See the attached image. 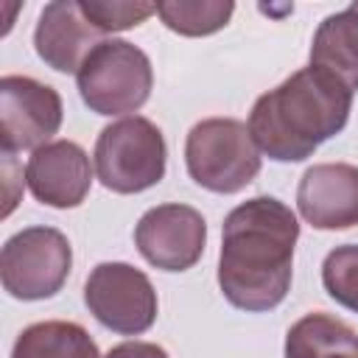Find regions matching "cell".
<instances>
[{
  "instance_id": "obj_1",
  "label": "cell",
  "mask_w": 358,
  "mask_h": 358,
  "mask_svg": "<svg viewBox=\"0 0 358 358\" xmlns=\"http://www.w3.org/2000/svg\"><path fill=\"white\" fill-rule=\"evenodd\" d=\"M299 221L274 196H255L224 218L218 285L224 299L246 313L277 308L294 274Z\"/></svg>"
},
{
  "instance_id": "obj_2",
  "label": "cell",
  "mask_w": 358,
  "mask_h": 358,
  "mask_svg": "<svg viewBox=\"0 0 358 358\" xmlns=\"http://www.w3.org/2000/svg\"><path fill=\"white\" fill-rule=\"evenodd\" d=\"M352 109V90L319 67H302L263 92L249 112V134L274 162H302L336 137Z\"/></svg>"
},
{
  "instance_id": "obj_3",
  "label": "cell",
  "mask_w": 358,
  "mask_h": 358,
  "mask_svg": "<svg viewBox=\"0 0 358 358\" xmlns=\"http://www.w3.org/2000/svg\"><path fill=\"white\" fill-rule=\"evenodd\" d=\"M95 176L112 193H143L162 182L168 145L157 123L143 115L120 117L95 140Z\"/></svg>"
},
{
  "instance_id": "obj_4",
  "label": "cell",
  "mask_w": 358,
  "mask_h": 358,
  "mask_svg": "<svg viewBox=\"0 0 358 358\" xmlns=\"http://www.w3.org/2000/svg\"><path fill=\"white\" fill-rule=\"evenodd\" d=\"M190 179L213 193H238L260 173V148L238 117H204L185 140Z\"/></svg>"
},
{
  "instance_id": "obj_5",
  "label": "cell",
  "mask_w": 358,
  "mask_h": 358,
  "mask_svg": "<svg viewBox=\"0 0 358 358\" xmlns=\"http://www.w3.org/2000/svg\"><path fill=\"white\" fill-rule=\"evenodd\" d=\"M81 101L95 115L137 112L154 87V70L145 50L126 39H101L76 73Z\"/></svg>"
},
{
  "instance_id": "obj_6",
  "label": "cell",
  "mask_w": 358,
  "mask_h": 358,
  "mask_svg": "<svg viewBox=\"0 0 358 358\" xmlns=\"http://www.w3.org/2000/svg\"><path fill=\"white\" fill-rule=\"evenodd\" d=\"M73 249L56 227H25L0 252V280L8 296L22 302L50 299L70 277Z\"/></svg>"
},
{
  "instance_id": "obj_7",
  "label": "cell",
  "mask_w": 358,
  "mask_h": 358,
  "mask_svg": "<svg viewBox=\"0 0 358 358\" xmlns=\"http://www.w3.org/2000/svg\"><path fill=\"white\" fill-rule=\"evenodd\" d=\"M84 305L117 336H140L157 322V291L145 271L129 263H98L84 282Z\"/></svg>"
},
{
  "instance_id": "obj_8",
  "label": "cell",
  "mask_w": 358,
  "mask_h": 358,
  "mask_svg": "<svg viewBox=\"0 0 358 358\" xmlns=\"http://www.w3.org/2000/svg\"><path fill=\"white\" fill-rule=\"evenodd\" d=\"M64 117L62 95L31 76L0 78V143L3 154L36 151L50 143Z\"/></svg>"
},
{
  "instance_id": "obj_9",
  "label": "cell",
  "mask_w": 358,
  "mask_h": 358,
  "mask_svg": "<svg viewBox=\"0 0 358 358\" xmlns=\"http://www.w3.org/2000/svg\"><path fill=\"white\" fill-rule=\"evenodd\" d=\"M134 243L154 268L187 271L204 255L207 221L190 204H159L140 215Z\"/></svg>"
},
{
  "instance_id": "obj_10",
  "label": "cell",
  "mask_w": 358,
  "mask_h": 358,
  "mask_svg": "<svg viewBox=\"0 0 358 358\" xmlns=\"http://www.w3.org/2000/svg\"><path fill=\"white\" fill-rule=\"evenodd\" d=\"M25 182L36 201L56 210H70L87 199L92 187V165L78 143L50 140L28 157Z\"/></svg>"
},
{
  "instance_id": "obj_11",
  "label": "cell",
  "mask_w": 358,
  "mask_h": 358,
  "mask_svg": "<svg viewBox=\"0 0 358 358\" xmlns=\"http://www.w3.org/2000/svg\"><path fill=\"white\" fill-rule=\"evenodd\" d=\"M299 215L313 229H347L358 224V165H310L296 187Z\"/></svg>"
},
{
  "instance_id": "obj_12",
  "label": "cell",
  "mask_w": 358,
  "mask_h": 358,
  "mask_svg": "<svg viewBox=\"0 0 358 358\" xmlns=\"http://www.w3.org/2000/svg\"><path fill=\"white\" fill-rule=\"evenodd\" d=\"M101 31L84 17L78 0L48 3L34 28L36 56L56 73H78L87 53L101 42Z\"/></svg>"
},
{
  "instance_id": "obj_13",
  "label": "cell",
  "mask_w": 358,
  "mask_h": 358,
  "mask_svg": "<svg viewBox=\"0 0 358 358\" xmlns=\"http://www.w3.org/2000/svg\"><path fill=\"white\" fill-rule=\"evenodd\" d=\"M310 67H319L352 92L358 90V8L347 6L327 14L310 42Z\"/></svg>"
},
{
  "instance_id": "obj_14",
  "label": "cell",
  "mask_w": 358,
  "mask_h": 358,
  "mask_svg": "<svg viewBox=\"0 0 358 358\" xmlns=\"http://www.w3.org/2000/svg\"><path fill=\"white\" fill-rule=\"evenodd\" d=\"M358 333L322 310L305 313L285 333V358H355Z\"/></svg>"
},
{
  "instance_id": "obj_15",
  "label": "cell",
  "mask_w": 358,
  "mask_h": 358,
  "mask_svg": "<svg viewBox=\"0 0 358 358\" xmlns=\"http://www.w3.org/2000/svg\"><path fill=\"white\" fill-rule=\"evenodd\" d=\"M11 358H101V350L78 322L50 319L28 324L11 347Z\"/></svg>"
},
{
  "instance_id": "obj_16",
  "label": "cell",
  "mask_w": 358,
  "mask_h": 358,
  "mask_svg": "<svg viewBox=\"0 0 358 358\" xmlns=\"http://www.w3.org/2000/svg\"><path fill=\"white\" fill-rule=\"evenodd\" d=\"M235 11L232 0H162L157 14L179 36H210L221 31Z\"/></svg>"
},
{
  "instance_id": "obj_17",
  "label": "cell",
  "mask_w": 358,
  "mask_h": 358,
  "mask_svg": "<svg viewBox=\"0 0 358 358\" xmlns=\"http://www.w3.org/2000/svg\"><path fill=\"white\" fill-rule=\"evenodd\" d=\"M322 285L330 299L358 313V246L344 243L327 252L322 263Z\"/></svg>"
},
{
  "instance_id": "obj_18",
  "label": "cell",
  "mask_w": 358,
  "mask_h": 358,
  "mask_svg": "<svg viewBox=\"0 0 358 358\" xmlns=\"http://www.w3.org/2000/svg\"><path fill=\"white\" fill-rule=\"evenodd\" d=\"M84 17L101 31H129L157 14V3H131V0H78Z\"/></svg>"
},
{
  "instance_id": "obj_19",
  "label": "cell",
  "mask_w": 358,
  "mask_h": 358,
  "mask_svg": "<svg viewBox=\"0 0 358 358\" xmlns=\"http://www.w3.org/2000/svg\"><path fill=\"white\" fill-rule=\"evenodd\" d=\"M103 358H171V355L154 341H123L115 344Z\"/></svg>"
},
{
  "instance_id": "obj_20",
  "label": "cell",
  "mask_w": 358,
  "mask_h": 358,
  "mask_svg": "<svg viewBox=\"0 0 358 358\" xmlns=\"http://www.w3.org/2000/svg\"><path fill=\"white\" fill-rule=\"evenodd\" d=\"M350 6H352V8H358V0H352V3H350Z\"/></svg>"
},
{
  "instance_id": "obj_21",
  "label": "cell",
  "mask_w": 358,
  "mask_h": 358,
  "mask_svg": "<svg viewBox=\"0 0 358 358\" xmlns=\"http://www.w3.org/2000/svg\"><path fill=\"white\" fill-rule=\"evenodd\" d=\"M355 358H358V355H355Z\"/></svg>"
}]
</instances>
